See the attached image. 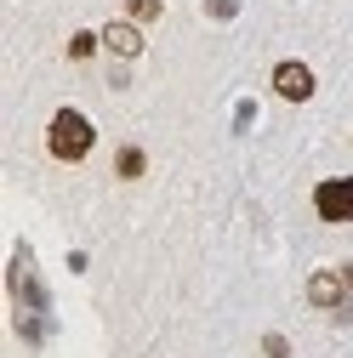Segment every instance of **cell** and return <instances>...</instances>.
Instances as JSON below:
<instances>
[{"mask_svg":"<svg viewBox=\"0 0 353 358\" xmlns=\"http://www.w3.org/2000/svg\"><path fill=\"white\" fill-rule=\"evenodd\" d=\"M92 143H97V131H92V120H85L80 108H57V120L46 125V148H52L63 165L85 159V154H92Z\"/></svg>","mask_w":353,"mask_h":358,"instance_id":"obj_1","label":"cell"},{"mask_svg":"<svg viewBox=\"0 0 353 358\" xmlns=\"http://www.w3.org/2000/svg\"><path fill=\"white\" fill-rule=\"evenodd\" d=\"M314 205H319L325 222H353V176H331V182H319Z\"/></svg>","mask_w":353,"mask_h":358,"instance_id":"obj_2","label":"cell"},{"mask_svg":"<svg viewBox=\"0 0 353 358\" xmlns=\"http://www.w3.org/2000/svg\"><path fill=\"white\" fill-rule=\"evenodd\" d=\"M274 92L285 103H307V97H314V74H307V63H279L274 69Z\"/></svg>","mask_w":353,"mask_h":358,"instance_id":"obj_3","label":"cell"},{"mask_svg":"<svg viewBox=\"0 0 353 358\" xmlns=\"http://www.w3.org/2000/svg\"><path fill=\"white\" fill-rule=\"evenodd\" d=\"M103 46H109L114 57H137V52H143V29H137V23H109V29H103Z\"/></svg>","mask_w":353,"mask_h":358,"instance_id":"obj_4","label":"cell"},{"mask_svg":"<svg viewBox=\"0 0 353 358\" xmlns=\"http://www.w3.org/2000/svg\"><path fill=\"white\" fill-rule=\"evenodd\" d=\"M307 296H314L319 307H331V301H336L342 290H336V279H331V273H314V285H307Z\"/></svg>","mask_w":353,"mask_h":358,"instance_id":"obj_5","label":"cell"},{"mask_svg":"<svg viewBox=\"0 0 353 358\" xmlns=\"http://www.w3.org/2000/svg\"><path fill=\"white\" fill-rule=\"evenodd\" d=\"M114 171H120V176H143V148H120Z\"/></svg>","mask_w":353,"mask_h":358,"instance_id":"obj_6","label":"cell"},{"mask_svg":"<svg viewBox=\"0 0 353 358\" xmlns=\"http://www.w3.org/2000/svg\"><path fill=\"white\" fill-rule=\"evenodd\" d=\"M125 12L137 17V23H154L160 17V0H125Z\"/></svg>","mask_w":353,"mask_h":358,"instance_id":"obj_7","label":"cell"},{"mask_svg":"<svg viewBox=\"0 0 353 358\" xmlns=\"http://www.w3.org/2000/svg\"><path fill=\"white\" fill-rule=\"evenodd\" d=\"M92 46H97L92 34H74V40H69V57H92Z\"/></svg>","mask_w":353,"mask_h":358,"instance_id":"obj_8","label":"cell"}]
</instances>
